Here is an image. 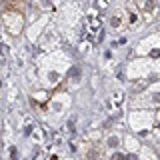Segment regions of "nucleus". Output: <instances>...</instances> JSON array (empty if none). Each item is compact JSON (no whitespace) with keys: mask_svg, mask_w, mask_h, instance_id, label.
<instances>
[{"mask_svg":"<svg viewBox=\"0 0 160 160\" xmlns=\"http://www.w3.org/2000/svg\"><path fill=\"white\" fill-rule=\"evenodd\" d=\"M112 160H124V158H122V154H114Z\"/></svg>","mask_w":160,"mask_h":160,"instance_id":"nucleus-1","label":"nucleus"}]
</instances>
